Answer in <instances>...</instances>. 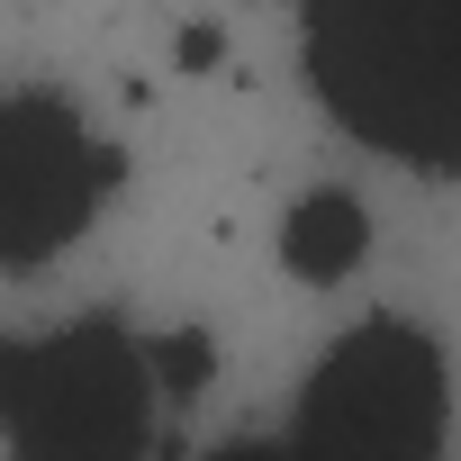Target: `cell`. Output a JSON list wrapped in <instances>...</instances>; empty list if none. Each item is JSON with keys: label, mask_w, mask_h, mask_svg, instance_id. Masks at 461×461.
<instances>
[{"label": "cell", "mask_w": 461, "mask_h": 461, "mask_svg": "<svg viewBox=\"0 0 461 461\" xmlns=\"http://www.w3.org/2000/svg\"><path fill=\"white\" fill-rule=\"evenodd\" d=\"M317 100L416 172H461V10H308Z\"/></svg>", "instance_id": "cell-1"}, {"label": "cell", "mask_w": 461, "mask_h": 461, "mask_svg": "<svg viewBox=\"0 0 461 461\" xmlns=\"http://www.w3.org/2000/svg\"><path fill=\"white\" fill-rule=\"evenodd\" d=\"M154 443V344L118 317H64L10 353V452L19 461H145Z\"/></svg>", "instance_id": "cell-2"}, {"label": "cell", "mask_w": 461, "mask_h": 461, "mask_svg": "<svg viewBox=\"0 0 461 461\" xmlns=\"http://www.w3.org/2000/svg\"><path fill=\"white\" fill-rule=\"evenodd\" d=\"M443 344L407 317H362L317 362L290 452L299 461H434L443 452Z\"/></svg>", "instance_id": "cell-3"}, {"label": "cell", "mask_w": 461, "mask_h": 461, "mask_svg": "<svg viewBox=\"0 0 461 461\" xmlns=\"http://www.w3.org/2000/svg\"><path fill=\"white\" fill-rule=\"evenodd\" d=\"M109 181H118V163L73 100H55L37 82L10 91V109H0V254L19 272L82 236Z\"/></svg>", "instance_id": "cell-4"}, {"label": "cell", "mask_w": 461, "mask_h": 461, "mask_svg": "<svg viewBox=\"0 0 461 461\" xmlns=\"http://www.w3.org/2000/svg\"><path fill=\"white\" fill-rule=\"evenodd\" d=\"M362 254H371V217H362L353 190H308V199H290V217H281V263H290L299 281H344V272H362Z\"/></svg>", "instance_id": "cell-5"}, {"label": "cell", "mask_w": 461, "mask_h": 461, "mask_svg": "<svg viewBox=\"0 0 461 461\" xmlns=\"http://www.w3.org/2000/svg\"><path fill=\"white\" fill-rule=\"evenodd\" d=\"M199 371H208V344H199V335H172V344H154V380H172V389H199Z\"/></svg>", "instance_id": "cell-6"}, {"label": "cell", "mask_w": 461, "mask_h": 461, "mask_svg": "<svg viewBox=\"0 0 461 461\" xmlns=\"http://www.w3.org/2000/svg\"><path fill=\"white\" fill-rule=\"evenodd\" d=\"M217 461H299L290 443H236V452H217Z\"/></svg>", "instance_id": "cell-7"}]
</instances>
